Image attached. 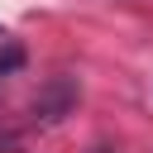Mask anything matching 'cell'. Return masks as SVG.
<instances>
[{
	"mask_svg": "<svg viewBox=\"0 0 153 153\" xmlns=\"http://www.w3.org/2000/svg\"><path fill=\"white\" fill-rule=\"evenodd\" d=\"M0 38H5V29H0Z\"/></svg>",
	"mask_w": 153,
	"mask_h": 153,
	"instance_id": "6da1fadb",
	"label": "cell"
}]
</instances>
